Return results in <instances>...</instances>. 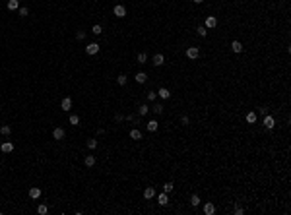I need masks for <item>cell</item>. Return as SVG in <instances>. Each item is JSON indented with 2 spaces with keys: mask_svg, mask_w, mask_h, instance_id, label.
I'll list each match as a JSON object with an SVG mask.
<instances>
[{
  "mask_svg": "<svg viewBox=\"0 0 291 215\" xmlns=\"http://www.w3.org/2000/svg\"><path fill=\"white\" fill-rule=\"evenodd\" d=\"M200 204H202L200 196H198V194H192V196H190V205H192V208H198Z\"/></svg>",
  "mask_w": 291,
  "mask_h": 215,
  "instance_id": "cell-16",
  "label": "cell"
},
{
  "mask_svg": "<svg viewBox=\"0 0 291 215\" xmlns=\"http://www.w3.org/2000/svg\"><path fill=\"white\" fill-rule=\"evenodd\" d=\"M70 124L72 126H78V124H80V116H78V114H70Z\"/></svg>",
  "mask_w": 291,
  "mask_h": 215,
  "instance_id": "cell-27",
  "label": "cell"
},
{
  "mask_svg": "<svg viewBox=\"0 0 291 215\" xmlns=\"http://www.w3.org/2000/svg\"><path fill=\"white\" fill-rule=\"evenodd\" d=\"M0 134H2V136H10L12 134V128L8 126V124H4V126H0Z\"/></svg>",
  "mask_w": 291,
  "mask_h": 215,
  "instance_id": "cell-22",
  "label": "cell"
},
{
  "mask_svg": "<svg viewBox=\"0 0 291 215\" xmlns=\"http://www.w3.org/2000/svg\"><path fill=\"white\" fill-rule=\"evenodd\" d=\"M173 188H175V186H173V182H165V184H163V192H167V194H169V192H173Z\"/></svg>",
  "mask_w": 291,
  "mask_h": 215,
  "instance_id": "cell-28",
  "label": "cell"
},
{
  "mask_svg": "<svg viewBox=\"0 0 291 215\" xmlns=\"http://www.w3.org/2000/svg\"><path fill=\"white\" fill-rule=\"evenodd\" d=\"M18 14H19V18H25V16L29 14V8H25V6H23V8H18Z\"/></svg>",
  "mask_w": 291,
  "mask_h": 215,
  "instance_id": "cell-26",
  "label": "cell"
},
{
  "mask_svg": "<svg viewBox=\"0 0 291 215\" xmlns=\"http://www.w3.org/2000/svg\"><path fill=\"white\" fill-rule=\"evenodd\" d=\"M146 128H147V132H155V130L159 128V122H157V120L153 118V120H150V122L146 124Z\"/></svg>",
  "mask_w": 291,
  "mask_h": 215,
  "instance_id": "cell-15",
  "label": "cell"
},
{
  "mask_svg": "<svg viewBox=\"0 0 291 215\" xmlns=\"http://www.w3.org/2000/svg\"><path fill=\"white\" fill-rule=\"evenodd\" d=\"M85 52L88 54H97L99 52V43H89V45H85Z\"/></svg>",
  "mask_w": 291,
  "mask_h": 215,
  "instance_id": "cell-2",
  "label": "cell"
},
{
  "mask_svg": "<svg viewBox=\"0 0 291 215\" xmlns=\"http://www.w3.org/2000/svg\"><path fill=\"white\" fill-rule=\"evenodd\" d=\"M134 80H136V81H138V84H146V80H147V76H146V74H144V72H138V74H136V76H134Z\"/></svg>",
  "mask_w": 291,
  "mask_h": 215,
  "instance_id": "cell-21",
  "label": "cell"
},
{
  "mask_svg": "<svg viewBox=\"0 0 291 215\" xmlns=\"http://www.w3.org/2000/svg\"><path fill=\"white\" fill-rule=\"evenodd\" d=\"M196 31H198L200 37H206V35H208V29H206L204 25H198V29H196Z\"/></svg>",
  "mask_w": 291,
  "mask_h": 215,
  "instance_id": "cell-31",
  "label": "cell"
},
{
  "mask_svg": "<svg viewBox=\"0 0 291 215\" xmlns=\"http://www.w3.org/2000/svg\"><path fill=\"white\" fill-rule=\"evenodd\" d=\"M91 33L93 35H101V33H103V27L99 25V23H97V25H93V29H91Z\"/></svg>",
  "mask_w": 291,
  "mask_h": 215,
  "instance_id": "cell-29",
  "label": "cell"
},
{
  "mask_svg": "<svg viewBox=\"0 0 291 215\" xmlns=\"http://www.w3.org/2000/svg\"><path fill=\"white\" fill-rule=\"evenodd\" d=\"M84 163H85V167H93V165L97 163V159H95V155H85V159H84Z\"/></svg>",
  "mask_w": 291,
  "mask_h": 215,
  "instance_id": "cell-19",
  "label": "cell"
},
{
  "mask_svg": "<svg viewBox=\"0 0 291 215\" xmlns=\"http://www.w3.org/2000/svg\"><path fill=\"white\" fill-rule=\"evenodd\" d=\"M130 138H132V140H136V142H138V140H142L144 136H142V132L138 130V128H132V130H130Z\"/></svg>",
  "mask_w": 291,
  "mask_h": 215,
  "instance_id": "cell-18",
  "label": "cell"
},
{
  "mask_svg": "<svg viewBox=\"0 0 291 215\" xmlns=\"http://www.w3.org/2000/svg\"><path fill=\"white\" fill-rule=\"evenodd\" d=\"M155 97H157V93H155V91H150V93H147V101H155Z\"/></svg>",
  "mask_w": 291,
  "mask_h": 215,
  "instance_id": "cell-35",
  "label": "cell"
},
{
  "mask_svg": "<svg viewBox=\"0 0 291 215\" xmlns=\"http://www.w3.org/2000/svg\"><path fill=\"white\" fill-rule=\"evenodd\" d=\"M198 56H200V49L198 47H188L186 49V58L194 60V58H198Z\"/></svg>",
  "mask_w": 291,
  "mask_h": 215,
  "instance_id": "cell-1",
  "label": "cell"
},
{
  "mask_svg": "<svg viewBox=\"0 0 291 215\" xmlns=\"http://www.w3.org/2000/svg\"><path fill=\"white\" fill-rule=\"evenodd\" d=\"M153 196H155V188H153V186H147V188L144 190V198H146V200H151Z\"/></svg>",
  "mask_w": 291,
  "mask_h": 215,
  "instance_id": "cell-13",
  "label": "cell"
},
{
  "mask_svg": "<svg viewBox=\"0 0 291 215\" xmlns=\"http://www.w3.org/2000/svg\"><path fill=\"white\" fill-rule=\"evenodd\" d=\"M88 147H89V149H95V147H97V140L95 138L88 140Z\"/></svg>",
  "mask_w": 291,
  "mask_h": 215,
  "instance_id": "cell-32",
  "label": "cell"
},
{
  "mask_svg": "<svg viewBox=\"0 0 291 215\" xmlns=\"http://www.w3.org/2000/svg\"><path fill=\"white\" fill-rule=\"evenodd\" d=\"M243 213H245L243 208H235V215H243Z\"/></svg>",
  "mask_w": 291,
  "mask_h": 215,
  "instance_id": "cell-37",
  "label": "cell"
},
{
  "mask_svg": "<svg viewBox=\"0 0 291 215\" xmlns=\"http://www.w3.org/2000/svg\"><path fill=\"white\" fill-rule=\"evenodd\" d=\"M157 97H161V99H171V91H169L167 87H159Z\"/></svg>",
  "mask_w": 291,
  "mask_h": 215,
  "instance_id": "cell-12",
  "label": "cell"
},
{
  "mask_svg": "<svg viewBox=\"0 0 291 215\" xmlns=\"http://www.w3.org/2000/svg\"><path fill=\"white\" fill-rule=\"evenodd\" d=\"M245 118H247L248 124H254L256 122V113H247V116H245Z\"/></svg>",
  "mask_w": 291,
  "mask_h": 215,
  "instance_id": "cell-23",
  "label": "cell"
},
{
  "mask_svg": "<svg viewBox=\"0 0 291 215\" xmlns=\"http://www.w3.org/2000/svg\"><path fill=\"white\" fill-rule=\"evenodd\" d=\"M204 2V0H194V4H202Z\"/></svg>",
  "mask_w": 291,
  "mask_h": 215,
  "instance_id": "cell-38",
  "label": "cell"
},
{
  "mask_svg": "<svg viewBox=\"0 0 291 215\" xmlns=\"http://www.w3.org/2000/svg\"><path fill=\"white\" fill-rule=\"evenodd\" d=\"M146 60H147V54L146 52H140V54H138V62H140V64H146Z\"/></svg>",
  "mask_w": 291,
  "mask_h": 215,
  "instance_id": "cell-33",
  "label": "cell"
},
{
  "mask_svg": "<svg viewBox=\"0 0 291 215\" xmlns=\"http://www.w3.org/2000/svg\"><path fill=\"white\" fill-rule=\"evenodd\" d=\"M153 113H155V114H161V113H163V105H159V103H157V105L153 107Z\"/></svg>",
  "mask_w": 291,
  "mask_h": 215,
  "instance_id": "cell-34",
  "label": "cell"
},
{
  "mask_svg": "<svg viewBox=\"0 0 291 215\" xmlns=\"http://www.w3.org/2000/svg\"><path fill=\"white\" fill-rule=\"evenodd\" d=\"M18 8H19V0H8V10L16 12Z\"/></svg>",
  "mask_w": 291,
  "mask_h": 215,
  "instance_id": "cell-20",
  "label": "cell"
},
{
  "mask_svg": "<svg viewBox=\"0 0 291 215\" xmlns=\"http://www.w3.org/2000/svg\"><path fill=\"white\" fill-rule=\"evenodd\" d=\"M0 151H2V153H12V151H14V143H12V142H4L2 146H0Z\"/></svg>",
  "mask_w": 291,
  "mask_h": 215,
  "instance_id": "cell-7",
  "label": "cell"
},
{
  "mask_svg": "<svg viewBox=\"0 0 291 215\" xmlns=\"http://www.w3.org/2000/svg\"><path fill=\"white\" fill-rule=\"evenodd\" d=\"M163 64H165V56L157 52V54L153 56V66H163Z\"/></svg>",
  "mask_w": 291,
  "mask_h": 215,
  "instance_id": "cell-14",
  "label": "cell"
},
{
  "mask_svg": "<svg viewBox=\"0 0 291 215\" xmlns=\"http://www.w3.org/2000/svg\"><path fill=\"white\" fill-rule=\"evenodd\" d=\"M126 81H128V78H126V74H120V76L117 78V84H118V85H126Z\"/></svg>",
  "mask_w": 291,
  "mask_h": 215,
  "instance_id": "cell-24",
  "label": "cell"
},
{
  "mask_svg": "<svg viewBox=\"0 0 291 215\" xmlns=\"http://www.w3.org/2000/svg\"><path fill=\"white\" fill-rule=\"evenodd\" d=\"M113 14L117 16V18H124V16H126V8L122 6V4H117V6L113 8Z\"/></svg>",
  "mask_w": 291,
  "mask_h": 215,
  "instance_id": "cell-3",
  "label": "cell"
},
{
  "mask_svg": "<svg viewBox=\"0 0 291 215\" xmlns=\"http://www.w3.org/2000/svg\"><path fill=\"white\" fill-rule=\"evenodd\" d=\"M147 110H150V107H147V105H140L138 113H140V116H144V114H147Z\"/></svg>",
  "mask_w": 291,
  "mask_h": 215,
  "instance_id": "cell-30",
  "label": "cell"
},
{
  "mask_svg": "<svg viewBox=\"0 0 291 215\" xmlns=\"http://www.w3.org/2000/svg\"><path fill=\"white\" fill-rule=\"evenodd\" d=\"M215 25H218V18H215V16H208V18H206V25H204V27H206V29H214Z\"/></svg>",
  "mask_w": 291,
  "mask_h": 215,
  "instance_id": "cell-4",
  "label": "cell"
},
{
  "mask_svg": "<svg viewBox=\"0 0 291 215\" xmlns=\"http://www.w3.org/2000/svg\"><path fill=\"white\" fill-rule=\"evenodd\" d=\"M76 39H78V41L85 39V31H78V33H76Z\"/></svg>",
  "mask_w": 291,
  "mask_h": 215,
  "instance_id": "cell-36",
  "label": "cell"
},
{
  "mask_svg": "<svg viewBox=\"0 0 291 215\" xmlns=\"http://www.w3.org/2000/svg\"><path fill=\"white\" fill-rule=\"evenodd\" d=\"M157 204L159 205H167V204H169V194H167V192L159 194V196H157Z\"/></svg>",
  "mask_w": 291,
  "mask_h": 215,
  "instance_id": "cell-9",
  "label": "cell"
},
{
  "mask_svg": "<svg viewBox=\"0 0 291 215\" xmlns=\"http://www.w3.org/2000/svg\"><path fill=\"white\" fill-rule=\"evenodd\" d=\"M264 126L268 128V130H272V128L276 126V120H274V116H270V114H264Z\"/></svg>",
  "mask_w": 291,
  "mask_h": 215,
  "instance_id": "cell-5",
  "label": "cell"
},
{
  "mask_svg": "<svg viewBox=\"0 0 291 215\" xmlns=\"http://www.w3.org/2000/svg\"><path fill=\"white\" fill-rule=\"evenodd\" d=\"M64 136H66L64 128H55V130H52V138L55 140H64Z\"/></svg>",
  "mask_w": 291,
  "mask_h": 215,
  "instance_id": "cell-8",
  "label": "cell"
},
{
  "mask_svg": "<svg viewBox=\"0 0 291 215\" xmlns=\"http://www.w3.org/2000/svg\"><path fill=\"white\" fill-rule=\"evenodd\" d=\"M231 51L233 52H243V43H241V41H233V43H231Z\"/></svg>",
  "mask_w": 291,
  "mask_h": 215,
  "instance_id": "cell-17",
  "label": "cell"
},
{
  "mask_svg": "<svg viewBox=\"0 0 291 215\" xmlns=\"http://www.w3.org/2000/svg\"><path fill=\"white\" fill-rule=\"evenodd\" d=\"M204 213H206V215H214V213H215V205L212 204V202L204 204Z\"/></svg>",
  "mask_w": 291,
  "mask_h": 215,
  "instance_id": "cell-11",
  "label": "cell"
},
{
  "mask_svg": "<svg viewBox=\"0 0 291 215\" xmlns=\"http://www.w3.org/2000/svg\"><path fill=\"white\" fill-rule=\"evenodd\" d=\"M37 213H39V215H47V213H49V208H47L45 204H41L39 208H37Z\"/></svg>",
  "mask_w": 291,
  "mask_h": 215,
  "instance_id": "cell-25",
  "label": "cell"
},
{
  "mask_svg": "<svg viewBox=\"0 0 291 215\" xmlns=\"http://www.w3.org/2000/svg\"><path fill=\"white\" fill-rule=\"evenodd\" d=\"M60 109H62V110H70L72 109V99L70 97H64L62 103H60Z\"/></svg>",
  "mask_w": 291,
  "mask_h": 215,
  "instance_id": "cell-10",
  "label": "cell"
},
{
  "mask_svg": "<svg viewBox=\"0 0 291 215\" xmlns=\"http://www.w3.org/2000/svg\"><path fill=\"white\" fill-rule=\"evenodd\" d=\"M29 198H31V200H39V198H41V188L31 186V188H29Z\"/></svg>",
  "mask_w": 291,
  "mask_h": 215,
  "instance_id": "cell-6",
  "label": "cell"
}]
</instances>
